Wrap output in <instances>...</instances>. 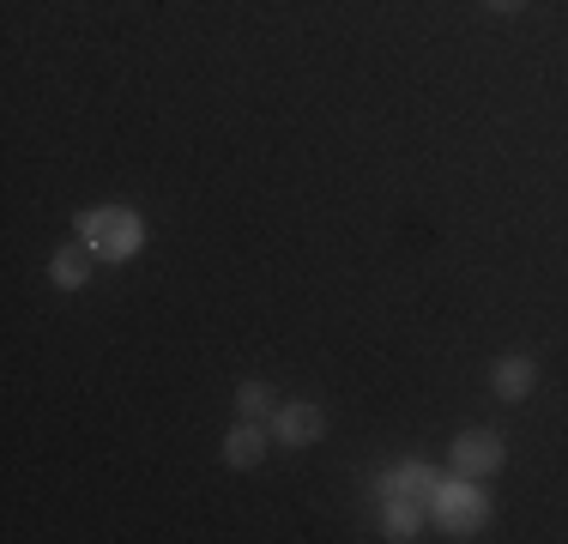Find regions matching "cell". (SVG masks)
Instances as JSON below:
<instances>
[{
  "label": "cell",
  "instance_id": "cell-1",
  "mask_svg": "<svg viewBox=\"0 0 568 544\" xmlns=\"http://www.w3.org/2000/svg\"><path fill=\"white\" fill-rule=\"evenodd\" d=\"M79 242H85L98 261H128V254H140L145 224L128 206H98V212H79Z\"/></svg>",
  "mask_w": 568,
  "mask_h": 544
},
{
  "label": "cell",
  "instance_id": "cell-2",
  "mask_svg": "<svg viewBox=\"0 0 568 544\" xmlns=\"http://www.w3.org/2000/svg\"><path fill=\"white\" fill-rule=\"evenodd\" d=\"M503 460H508V447H503V435H496V430L454 435V472H459V478H490V472H503Z\"/></svg>",
  "mask_w": 568,
  "mask_h": 544
},
{
  "label": "cell",
  "instance_id": "cell-3",
  "mask_svg": "<svg viewBox=\"0 0 568 544\" xmlns=\"http://www.w3.org/2000/svg\"><path fill=\"white\" fill-rule=\"evenodd\" d=\"M321 430H327V412L308 405V400H291V405H278V412H273V435H278V442H291V447H308Z\"/></svg>",
  "mask_w": 568,
  "mask_h": 544
},
{
  "label": "cell",
  "instance_id": "cell-4",
  "mask_svg": "<svg viewBox=\"0 0 568 544\" xmlns=\"http://www.w3.org/2000/svg\"><path fill=\"white\" fill-rule=\"evenodd\" d=\"M224 460L230 466H261L266 460V430L254 424V417H242V424L224 435Z\"/></svg>",
  "mask_w": 568,
  "mask_h": 544
},
{
  "label": "cell",
  "instance_id": "cell-5",
  "mask_svg": "<svg viewBox=\"0 0 568 544\" xmlns=\"http://www.w3.org/2000/svg\"><path fill=\"white\" fill-rule=\"evenodd\" d=\"M49 272H55L61 291H79V284L91 279V249H85V242H67L55 261H49Z\"/></svg>",
  "mask_w": 568,
  "mask_h": 544
},
{
  "label": "cell",
  "instance_id": "cell-6",
  "mask_svg": "<svg viewBox=\"0 0 568 544\" xmlns=\"http://www.w3.org/2000/svg\"><path fill=\"white\" fill-rule=\"evenodd\" d=\"M490 381H496V393H503V400H526V393H532V381H538V370L526 357H503Z\"/></svg>",
  "mask_w": 568,
  "mask_h": 544
},
{
  "label": "cell",
  "instance_id": "cell-7",
  "mask_svg": "<svg viewBox=\"0 0 568 544\" xmlns=\"http://www.w3.org/2000/svg\"><path fill=\"white\" fill-rule=\"evenodd\" d=\"M484 521V502L471 496V490H454L448 502H442V526H454V533H466V526Z\"/></svg>",
  "mask_w": 568,
  "mask_h": 544
},
{
  "label": "cell",
  "instance_id": "cell-8",
  "mask_svg": "<svg viewBox=\"0 0 568 544\" xmlns=\"http://www.w3.org/2000/svg\"><path fill=\"white\" fill-rule=\"evenodd\" d=\"M417 521H424V508H417V502H399V496H394V508H387V538H412V533H417Z\"/></svg>",
  "mask_w": 568,
  "mask_h": 544
},
{
  "label": "cell",
  "instance_id": "cell-9",
  "mask_svg": "<svg viewBox=\"0 0 568 544\" xmlns=\"http://www.w3.org/2000/svg\"><path fill=\"white\" fill-rule=\"evenodd\" d=\"M242 417H273L278 405H273V393H266V381H242Z\"/></svg>",
  "mask_w": 568,
  "mask_h": 544
},
{
  "label": "cell",
  "instance_id": "cell-10",
  "mask_svg": "<svg viewBox=\"0 0 568 544\" xmlns=\"http://www.w3.org/2000/svg\"><path fill=\"white\" fill-rule=\"evenodd\" d=\"M490 7H496V12H520L526 0H490Z\"/></svg>",
  "mask_w": 568,
  "mask_h": 544
}]
</instances>
